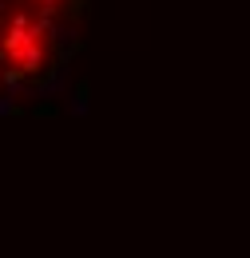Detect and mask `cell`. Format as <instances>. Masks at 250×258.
I'll use <instances>...</instances> for the list:
<instances>
[{
	"label": "cell",
	"mask_w": 250,
	"mask_h": 258,
	"mask_svg": "<svg viewBox=\"0 0 250 258\" xmlns=\"http://www.w3.org/2000/svg\"><path fill=\"white\" fill-rule=\"evenodd\" d=\"M64 0H0V96L48 72Z\"/></svg>",
	"instance_id": "1"
}]
</instances>
